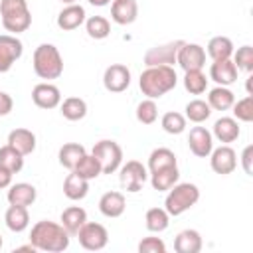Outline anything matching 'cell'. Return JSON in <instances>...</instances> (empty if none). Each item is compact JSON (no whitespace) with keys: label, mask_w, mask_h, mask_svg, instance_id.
Returning a JSON list of instances; mask_svg holds the SVG:
<instances>
[{"label":"cell","mask_w":253,"mask_h":253,"mask_svg":"<svg viewBox=\"0 0 253 253\" xmlns=\"http://www.w3.org/2000/svg\"><path fill=\"white\" fill-rule=\"evenodd\" d=\"M30 243L38 251H47V253H61L69 247V233L61 223L42 219L38 221L32 231H30Z\"/></svg>","instance_id":"6da1fadb"},{"label":"cell","mask_w":253,"mask_h":253,"mask_svg":"<svg viewBox=\"0 0 253 253\" xmlns=\"http://www.w3.org/2000/svg\"><path fill=\"white\" fill-rule=\"evenodd\" d=\"M178 83L176 71L172 65H152L146 67L138 77V87L142 95L148 99H160L168 91H172Z\"/></svg>","instance_id":"7a4b0ae2"},{"label":"cell","mask_w":253,"mask_h":253,"mask_svg":"<svg viewBox=\"0 0 253 253\" xmlns=\"http://www.w3.org/2000/svg\"><path fill=\"white\" fill-rule=\"evenodd\" d=\"M34 71L40 79H57L63 73V57L53 43H42L34 51Z\"/></svg>","instance_id":"3957f363"},{"label":"cell","mask_w":253,"mask_h":253,"mask_svg":"<svg viewBox=\"0 0 253 253\" xmlns=\"http://www.w3.org/2000/svg\"><path fill=\"white\" fill-rule=\"evenodd\" d=\"M2 26L12 36L26 32L32 26V14L26 0H0Z\"/></svg>","instance_id":"277c9868"},{"label":"cell","mask_w":253,"mask_h":253,"mask_svg":"<svg viewBox=\"0 0 253 253\" xmlns=\"http://www.w3.org/2000/svg\"><path fill=\"white\" fill-rule=\"evenodd\" d=\"M200 200V190L196 184L190 182H182V184H174L168 190V196L164 200V210L170 215H182L184 211H188L192 206H196Z\"/></svg>","instance_id":"5b68a950"},{"label":"cell","mask_w":253,"mask_h":253,"mask_svg":"<svg viewBox=\"0 0 253 253\" xmlns=\"http://www.w3.org/2000/svg\"><path fill=\"white\" fill-rule=\"evenodd\" d=\"M91 154L99 160L103 174H113L123 164V148L115 140H99V142H95Z\"/></svg>","instance_id":"8992f818"},{"label":"cell","mask_w":253,"mask_h":253,"mask_svg":"<svg viewBox=\"0 0 253 253\" xmlns=\"http://www.w3.org/2000/svg\"><path fill=\"white\" fill-rule=\"evenodd\" d=\"M77 239H79V245L83 249H87V251H101L109 243V231L101 223L85 221L81 225V229L77 231Z\"/></svg>","instance_id":"52a82bcc"},{"label":"cell","mask_w":253,"mask_h":253,"mask_svg":"<svg viewBox=\"0 0 253 253\" xmlns=\"http://www.w3.org/2000/svg\"><path fill=\"white\" fill-rule=\"evenodd\" d=\"M182 45H184V40H176V42H168V43L150 47L144 53V65L146 67H152V65H174Z\"/></svg>","instance_id":"ba28073f"},{"label":"cell","mask_w":253,"mask_h":253,"mask_svg":"<svg viewBox=\"0 0 253 253\" xmlns=\"http://www.w3.org/2000/svg\"><path fill=\"white\" fill-rule=\"evenodd\" d=\"M119 180H121V186L126 192H140V188L148 180L146 166L142 162H138V160H128L126 164L121 166Z\"/></svg>","instance_id":"9c48e42d"},{"label":"cell","mask_w":253,"mask_h":253,"mask_svg":"<svg viewBox=\"0 0 253 253\" xmlns=\"http://www.w3.org/2000/svg\"><path fill=\"white\" fill-rule=\"evenodd\" d=\"M22 53H24V43L12 34H2L0 36V73L10 71L12 65L22 57Z\"/></svg>","instance_id":"30bf717a"},{"label":"cell","mask_w":253,"mask_h":253,"mask_svg":"<svg viewBox=\"0 0 253 253\" xmlns=\"http://www.w3.org/2000/svg\"><path fill=\"white\" fill-rule=\"evenodd\" d=\"M103 85L111 93H123L130 85V69L123 63H113L103 73Z\"/></svg>","instance_id":"8fae6325"},{"label":"cell","mask_w":253,"mask_h":253,"mask_svg":"<svg viewBox=\"0 0 253 253\" xmlns=\"http://www.w3.org/2000/svg\"><path fill=\"white\" fill-rule=\"evenodd\" d=\"M210 164H211V170L215 174H231L235 168H237V154L231 146L227 144H221L217 148H211L210 152Z\"/></svg>","instance_id":"7c38bea8"},{"label":"cell","mask_w":253,"mask_h":253,"mask_svg":"<svg viewBox=\"0 0 253 253\" xmlns=\"http://www.w3.org/2000/svg\"><path fill=\"white\" fill-rule=\"evenodd\" d=\"M176 63L184 69V71H192V69H202L206 65V49L200 43H188L184 42V45L178 51Z\"/></svg>","instance_id":"4fadbf2b"},{"label":"cell","mask_w":253,"mask_h":253,"mask_svg":"<svg viewBox=\"0 0 253 253\" xmlns=\"http://www.w3.org/2000/svg\"><path fill=\"white\" fill-rule=\"evenodd\" d=\"M190 152L198 158H208L213 148V136L206 126H194L188 134Z\"/></svg>","instance_id":"5bb4252c"},{"label":"cell","mask_w":253,"mask_h":253,"mask_svg":"<svg viewBox=\"0 0 253 253\" xmlns=\"http://www.w3.org/2000/svg\"><path fill=\"white\" fill-rule=\"evenodd\" d=\"M32 101L36 107L40 109H55L59 103H61V93L55 85L51 83H38L34 89H32Z\"/></svg>","instance_id":"9a60e30c"},{"label":"cell","mask_w":253,"mask_h":253,"mask_svg":"<svg viewBox=\"0 0 253 253\" xmlns=\"http://www.w3.org/2000/svg\"><path fill=\"white\" fill-rule=\"evenodd\" d=\"M138 16L136 0H113L111 2V18L119 26H128Z\"/></svg>","instance_id":"2e32d148"},{"label":"cell","mask_w":253,"mask_h":253,"mask_svg":"<svg viewBox=\"0 0 253 253\" xmlns=\"http://www.w3.org/2000/svg\"><path fill=\"white\" fill-rule=\"evenodd\" d=\"M237 73H239V69H237L235 63L231 61V57H229V59L213 61L211 67H210V77H211L217 85H223V87L235 83V81H237Z\"/></svg>","instance_id":"e0dca14e"},{"label":"cell","mask_w":253,"mask_h":253,"mask_svg":"<svg viewBox=\"0 0 253 253\" xmlns=\"http://www.w3.org/2000/svg\"><path fill=\"white\" fill-rule=\"evenodd\" d=\"M85 8L79 4H67L59 14H57V26L63 32L77 30L81 24H85Z\"/></svg>","instance_id":"ac0fdd59"},{"label":"cell","mask_w":253,"mask_h":253,"mask_svg":"<svg viewBox=\"0 0 253 253\" xmlns=\"http://www.w3.org/2000/svg\"><path fill=\"white\" fill-rule=\"evenodd\" d=\"M8 204L10 206H32L38 198V192L32 184H26V182H20V184H10V190H8Z\"/></svg>","instance_id":"d6986e66"},{"label":"cell","mask_w":253,"mask_h":253,"mask_svg":"<svg viewBox=\"0 0 253 253\" xmlns=\"http://www.w3.org/2000/svg\"><path fill=\"white\" fill-rule=\"evenodd\" d=\"M241 134V128H239V123L233 119V117H221L213 123V132L211 136H215L219 142H233L237 140Z\"/></svg>","instance_id":"ffe728a7"},{"label":"cell","mask_w":253,"mask_h":253,"mask_svg":"<svg viewBox=\"0 0 253 253\" xmlns=\"http://www.w3.org/2000/svg\"><path fill=\"white\" fill-rule=\"evenodd\" d=\"M126 202L121 192H105L99 200V211L105 217H119L125 213Z\"/></svg>","instance_id":"44dd1931"},{"label":"cell","mask_w":253,"mask_h":253,"mask_svg":"<svg viewBox=\"0 0 253 253\" xmlns=\"http://www.w3.org/2000/svg\"><path fill=\"white\" fill-rule=\"evenodd\" d=\"M8 144L14 146L22 156H28L36 150V134L28 128H14L8 134Z\"/></svg>","instance_id":"7402d4cb"},{"label":"cell","mask_w":253,"mask_h":253,"mask_svg":"<svg viewBox=\"0 0 253 253\" xmlns=\"http://www.w3.org/2000/svg\"><path fill=\"white\" fill-rule=\"evenodd\" d=\"M89 192V180L81 178L79 174H75L71 170V174H67V178L63 180V194L65 198L77 202V200H83Z\"/></svg>","instance_id":"603a6c76"},{"label":"cell","mask_w":253,"mask_h":253,"mask_svg":"<svg viewBox=\"0 0 253 253\" xmlns=\"http://www.w3.org/2000/svg\"><path fill=\"white\" fill-rule=\"evenodd\" d=\"M4 221L8 225L10 231L14 233H22L24 229H28L30 225V213H28V208L24 206H10L4 213Z\"/></svg>","instance_id":"cb8c5ba5"},{"label":"cell","mask_w":253,"mask_h":253,"mask_svg":"<svg viewBox=\"0 0 253 253\" xmlns=\"http://www.w3.org/2000/svg\"><path fill=\"white\" fill-rule=\"evenodd\" d=\"M85 221H87V211L79 206H69L61 211V225L69 235H77V231Z\"/></svg>","instance_id":"d4e9b609"},{"label":"cell","mask_w":253,"mask_h":253,"mask_svg":"<svg viewBox=\"0 0 253 253\" xmlns=\"http://www.w3.org/2000/svg\"><path fill=\"white\" fill-rule=\"evenodd\" d=\"M202 245V235L196 229H184L174 239V249L178 253H198Z\"/></svg>","instance_id":"484cf974"},{"label":"cell","mask_w":253,"mask_h":253,"mask_svg":"<svg viewBox=\"0 0 253 253\" xmlns=\"http://www.w3.org/2000/svg\"><path fill=\"white\" fill-rule=\"evenodd\" d=\"M85 154H87V150H85L83 144H79V142H65V144L59 148L57 158H59V164H61L63 168L73 170L75 164H77Z\"/></svg>","instance_id":"4316f807"},{"label":"cell","mask_w":253,"mask_h":253,"mask_svg":"<svg viewBox=\"0 0 253 253\" xmlns=\"http://www.w3.org/2000/svg\"><path fill=\"white\" fill-rule=\"evenodd\" d=\"M180 178V172H178V166H168V168H162V170H156V172H150V184L154 190L158 192H166L170 190Z\"/></svg>","instance_id":"83f0119b"},{"label":"cell","mask_w":253,"mask_h":253,"mask_svg":"<svg viewBox=\"0 0 253 253\" xmlns=\"http://www.w3.org/2000/svg\"><path fill=\"white\" fill-rule=\"evenodd\" d=\"M235 103V95L231 89L223 87V85H217L210 91L208 95V105L213 109V111H227L231 109V105Z\"/></svg>","instance_id":"f1b7e54d"},{"label":"cell","mask_w":253,"mask_h":253,"mask_svg":"<svg viewBox=\"0 0 253 253\" xmlns=\"http://www.w3.org/2000/svg\"><path fill=\"white\" fill-rule=\"evenodd\" d=\"M208 55L213 61L229 59L233 55V42L227 36H215L208 42Z\"/></svg>","instance_id":"f546056e"},{"label":"cell","mask_w":253,"mask_h":253,"mask_svg":"<svg viewBox=\"0 0 253 253\" xmlns=\"http://www.w3.org/2000/svg\"><path fill=\"white\" fill-rule=\"evenodd\" d=\"M168 166H178L176 154L170 148H164V146L154 148L148 156V170L156 172V170H162V168H168Z\"/></svg>","instance_id":"4dcf8cb0"},{"label":"cell","mask_w":253,"mask_h":253,"mask_svg":"<svg viewBox=\"0 0 253 253\" xmlns=\"http://www.w3.org/2000/svg\"><path fill=\"white\" fill-rule=\"evenodd\" d=\"M59 105H61V115L67 121H81L87 115V103L81 97H67Z\"/></svg>","instance_id":"1f68e13d"},{"label":"cell","mask_w":253,"mask_h":253,"mask_svg":"<svg viewBox=\"0 0 253 253\" xmlns=\"http://www.w3.org/2000/svg\"><path fill=\"white\" fill-rule=\"evenodd\" d=\"M146 229L152 233H160L170 225V213L164 208H150L144 215Z\"/></svg>","instance_id":"d6a6232c"},{"label":"cell","mask_w":253,"mask_h":253,"mask_svg":"<svg viewBox=\"0 0 253 253\" xmlns=\"http://www.w3.org/2000/svg\"><path fill=\"white\" fill-rule=\"evenodd\" d=\"M184 111H186V115H184L186 121L196 123V125L208 121L210 115H211V107H210L208 101H204V99H194V101H190Z\"/></svg>","instance_id":"836d02e7"},{"label":"cell","mask_w":253,"mask_h":253,"mask_svg":"<svg viewBox=\"0 0 253 253\" xmlns=\"http://www.w3.org/2000/svg\"><path fill=\"white\" fill-rule=\"evenodd\" d=\"M0 166L8 168L12 174H18L24 168V156L10 144L0 146Z\"/></svg>","instance_id":"e575fe53"},{"label":"cell","mask_w":253,"mask_h":253,"mask_svg":"<svg viewBox=\"0 0 253 253\" xmlns=\"http://www.w3.org/2000/svg\"><path fill=\"white\" fill-rule=\"evenodd\" d=\"M85 30H87L89 38L105 40L111 34V24L105 16H91V18H85Z\"/></svg>","instance_id":"d590c367"},{"label":"cell","mask_w":253,"mask_h":253,"mask_svg":"<svg viewBox=\"0 0 253 253\" xmlns=\"http://www.w3.org/2000/svg\"><path fill=\"white\" fill-rule=\"evenodd\" d=\"M184 87L192 95H202L208 89V77L202 73V69L184 71Z\"/></svg>","instance_id":"8d00e7d4"},{"label":"cell","mask_w":253,"mask_h":253,"mask_svg":"<svg viewBox=\"0 0 253 253\" xmlns=\"http://www.w3.org/2000/svg\"><path fill=\"white\" fill-rule=\"evenodd\" d=\"M73 172L79 174V176L85 178V180H93V178H97L99 174H103V172H101V164H99V160H97L93 154H85V156L75 164Z\"/></svg>","instance_id":"74e56055"},{"label":"cell","mask_w":253,"mask_h":253,"mask_svg":"<svg viewBox=\"0 0 253 253\" xmlns=\"http://www.w3.org/2000/svg\"><path fill=\"white\" fill-rule=\"evenodd\" d=\"M160 125H162V128H164L168 134H180V132L186 130V117H184L182 113L168 111V113H164Z\"/></svg>","instance_id":"f35d334b"},{"label":"cell","mask_w":253,"mask_h":253,"mask_svg":"<svg viewBox=\"0 0 253 253\" xmlns=\"http://www.w3.org/2000/svg\"><path fill=\"white\" fill-rule=\"evenodd\" d=\"M158 119V107L154 103V99H144L136 105V121L142 125H152Z\"/></svg>","instance_id":"ab89813d"},{"label":"cell","mask_w":253,"mask_h":253,"mask_svg":"<svg viewBox=\"0 0 253 253\" xmlns=\"http://www.w3.org/2000/svg\"><path fill=\"white\" fill-rule=\"evenodd\" d=\"M231 107H233L235 121H243V123H251L253 121V95H247V97L235 101Z\"/></svg>","instance_id":"60d3db41"},{"label":"cell","mask_w":253,"mask_h":253,"mask_svg":"<svg viewBox=\"0 0 253 253\" xmlns=\"http://www.w3.org/2000/svg\"><path fill=\"white\" fill-rule=\"evenodd\" d=\"M231 61L235 63L237 69L251 73V71H253V47H251V45H241V47H237V51H233V59H231Z\"/></svg>","instance_id":"b9f144b4"},{"label":"cell","mask_w":253,"mask_h":253,"mask_svg":"<svg viewBox=\"0 0 253 253\" xmlns=\"http://www.w3.org/2000/svg\"><path fill=\"white\" fill-rule=\"evenodd\" d=\"M140 253H166V243L160 237H144L138 243Z\"/></svg>","instance_id":"7bdbcfd3"},{"label":"cell","mask_w":253,"mask_h":253,"mask_svg":"<svg viewBox=\"0 0 253 253\" xmlns=\"http://www.w3.org/2000/svg\"><path fill=\"white\" fill-rule=\"evenodd\" d=\"M12 109H14V101H12V97H10L8 93L0 91V117L10 115V113H12Z\"/></svg>","instance_id":"ee69618b"},{"label":"cell","mask_w":253,"mask_h":253,"mask_svg":"<svg viewBox=\"0 0 253 253\" xmlns=\"http://www.w3.org/2000/svg\"><path fill=\"white\" fill-rule=\"evenodd\" d=\"M251 154H253V146L249 144V146L243 148V154H241V162H243L245 174H251V172H253V170H251Z\"/></svg>","instance_id":"f6af8a7d"},{"label":"cell","mask_w":253,"mask_h":253,"mask_svg":"<svg viewBox=\"0 0 253 253\" xmlns=\"http://www.w3.org/2000/svg\"><path fill=\"white\" fill-rule=\"evenodd\" d=\"M12 176H14V174H12L8 168L0 166V190L10 188V184H12Z\"/></svg>","instance_id":"bcb514c9"},{"label":"cell","mask_w":253,"mask_h":253,"mask_svg":"<svg viewBox=\"0 0 253 253\" xmlns=\"http://www.w3.org/2000/svg\"><path fill=\"white\" fill-rule=\"evenodd\" d=\"M87 2H89L91 6H99V8H101V6H107V4H111V0H87Z\"/></svg>","instance_id":"7dc6e473"},{"label":"cell","mask_w":253,"mask_h":253,"mask_svg":"<svg viewBox=\"0 0 253 253\" xmlns=\"http://www.w3.org/2000/svg\"><path fill=\"white\" fill-rule=\"evenodd\" d=\"M16 251H32V253H34V251H38V249H36V247L30 243V245H22V247H18Z\"/></svg>","instance_id":"c3c4849f"},{"label":"cell","mask_w":253,"mask_h":253,"mask_svg":"<svg viewBox=\"0 0 253 253\" xmlns=\"http://www.w3.org/2000/svg\"><path fill=\"white\" fill-rule=\"evenodd\" d=\"M63 4H75V0H61Z\"/></svg>","instance_id":"681fc988"},{"label":"cell","mask_w":253,"mask_h":253,"mask_svg":"<svg viewBox=\"0 0 253 253\" xmlns=\"http://www.w3.org/2000/svg\"><path fill=\"white\" fill-rule=\"evenodd\" d=\"M0 249H2V235H0Z\"/></svg>","instance_id":"f907efd6"}]
</instances>
